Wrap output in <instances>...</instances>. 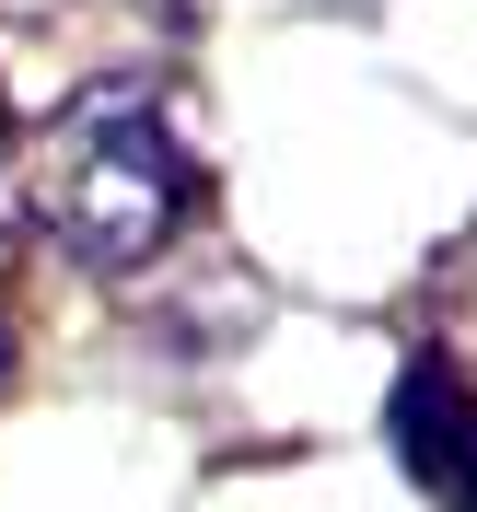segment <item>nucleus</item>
I'll return each instance as SVG.
<instances>
[{
  "instance_id": "obj_2",
  "label": "nucleus",
  "mask_w": 477,
  "mask_h": 512,
  "mask_svg": "<svg viewBox=\"0 0 477 512\" xmlns=\"http://www.w3.org/2000/svg\"><path fill=\"white\" fill-rule=\"evenodd\" d=\"M396 454H408L454 512H477V396L443 361H408V384H396Z\"/></svg>"
},
{
  "instance_id": "obj_1",
  "label": "nucleus",
  "mask_w": 477,
  "mask_h": 512,
  "mask_svg": "<svg viewBox=\"0 0 477 512\" xmlns=\"http://www.w3.org/2000/svg\"><path fill=\"white\" fill-rule=\"evenodd\" d=\"M35 222L82 268H152L187 222V152L152 94H82L35 140Z\"/></svg>"
},
{
  "instance_id": "obj_3",
  "label": "nucleus",
  "mask_w": 477,
  "mask_h": 512,
  "mask_svg": "<svg viewBox=\"0 0 477 512\" xmlns=\"http://www.w3.org/2000/svg\"><path fill=\"white\" fill-rule=\"evenodd\" d=\"M0 373H12V326H0Z\"/></svg>"
}]
</instances>
